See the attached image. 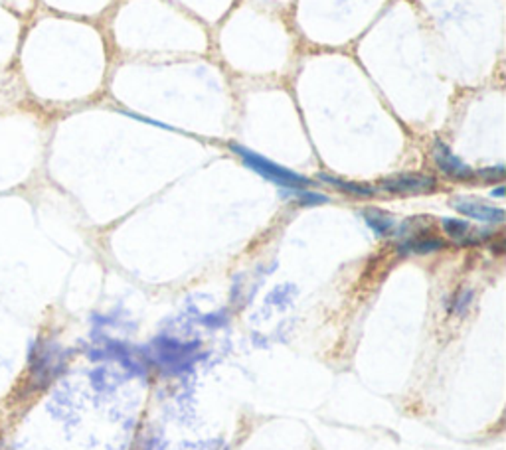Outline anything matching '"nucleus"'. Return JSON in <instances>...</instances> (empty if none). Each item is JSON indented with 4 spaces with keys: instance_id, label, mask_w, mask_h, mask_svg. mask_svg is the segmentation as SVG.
Returning <instances> with one entry per match:
<instances>
[{
    "instance_id": "7",
    "label": "nucleus",
    "mask_w": 506,
    "mask_h": 450,
    "mask_svg": "<svg viewBox=\"0 0 506 450\" xmlns=\"http://www.w3.org/2000/svg\"><path fill=\"white\" fill-rule=\"evenodd\" d=\"M364 221L368 223V228L378 235V238H388V235L396 233V220L388 216L386 212L376 208H366L362 212Z\"/></svg>"
},
{
    "instance_id": "9",
    "label": "nucleus",
    "mask_w": 506,
    "mask_h": 450,
    "mask_svg": "<svg viewBox=\"0 0 506 450\" xmlns=\"http://www.w3.org/2000/svg\"><path fill=\"white\" fill-rule=\"evenodd\" d=\"M441 225H443V230H445V233L449 235V238H453L455 241H459L463 245H473V243L479 241L477 233L473 231V228L467 221L455 220V218H443Z\"/></svg>"
},
{
    "instance_id": "8",
    "label": "nucleus",
    "mask_w": 506,
    "mask_h": 450,
    "mask_svg": "<svg viewBox=\"0 0 506 450\" xmlns=\"http://www.w3.org/2000/svg\"><path fill=\"white\" fill-rule=\"evenodd\" d=\"M319 180L330 184V186H335L337 190L344 192V194H350V196H357V198H370L376 194V188L368 186V184H358V182H348V180H342L337 176H330V174H319Z\"/></svg>"
},
{
    "instance_id": "5",
    "label": "nucleus",
    "mask_w": 506,
    "mask_h": 450,
    "mask_svg": "<svg viewBox=\"0 0 506 450\" xmlns=\"http://www.w3.org/2000/svg\"><path fill=\"white\" fill-rule=\"evenodd\" d=\"M433 160H435V166H438L445 174V176H449L453 180H471V178H474V170H471L467 165H465V162L459 157H455L451 148L441 140H435Z\"/></svg>"
},
{
    "instance_id": "2",
    "label": "nucleus",
    "mask_w": 506,
    "mask_h": 450,
    "mask_svg": "<svg viewBox=\"0 0 506 450\" xmlns=\"http://www.w3.org/2000/svg\"><path fill=\"white\" fill-rule=\"evenodd\" d=\"M64 354L56 344L36 342L28 356V385L30 390H44L64 367Z\"/></svg>"
},
{
    "instance_id": "6",
    "label": "nucleus",
    "mask_w": 506,
    "mask_h": 450,
    "mask_svg": "<svg viewBox=\"0 0 506 450\" xmlns=\"http://www.w3.org/2000/svg\"><path fill=\"white\" fill-rule=\"evenodd\" d=\"M451 206L457 210L463 216H467L471 220H477L483 223H502L506 213L501 208H494L491 203H484L483 200L477 198H455L451 200Z\"/></svg>"
},
{
    "instance_id": "14",
    "label": "nucleus",
    "mask_w": 506,
    "mask_h": 450,
    "mask_svg": "<svg viewBox=\"0 0 506 450\" xmlns=\"http://www.w3.org/2000/svg\"><path fill=\"white\" fill-rule=\"evenodd\" d=\"M492 196L494 198H502L504 196V186H499L497 190H492Z\"/></svg>"
},
{
    "instance_id": "10",
    "label": "nucleus",
    "mask_w": 506,
    "mask_h": 450,
    "mask_svg": "<svg viewBox=\"0 0 506 450\" xmlns=\"http://www.w3.org/2000/svg\"><path fill=\"white\" fill-rule=\"evenodd\" d=\"M445 248V241L438 238H410L408 241L400 243L398 251L402 255H428L441 251Z\"/></svg>"
},
{
    "instance_id": "13",
    "label": "nucleus",
    "mask_w": 506,
    "mask_h": 450,
    "mask_svg": "<svg viewBox=\"0 0 506 450\" xmlns=\"http://www.w3.org/2000/svg\"><path fill=\"white\" fill-rule=\"evenodd\" d=\"M477 174H479V176H481L483 180H487V182H499V180H502V178H504L506 170H504V166H494V168H484V170H479Z\"/></svg>"
},
{
    "instance_id": "4",
    "label": "nucleus",
    "mask_w": 506,
    "mask_h": 450,
    "mask_svg": "<svg viewBox=\"0 0 506 450\" xmlns=\"http://www.w3.org/2000/svg\"><path fill=\"white\" fill-rule=\"evenodd\" d=\"M438 182L428 174H398L380 182V190L390 194H428L433 192Z\"/></svg>"
},
{
    "instance_id": "3",
    "label": "nucleus",
    "mask_w": 506,
    "mask_h": 450,
    "mask_svg": "<svg viewBox=\"0 0 506 450\" xmlns=\"http://www.w3.org/2000/svg\"><path fill=\"white\" fill-rule=\"evenodd\" d=\"M153 347L157 364L168 374H182L185 370H190L192 364L198 360V344H182L178 340H170V338H157Z\"/></svg>"
},
{
    "instance_id": "11",
    "label": "nucleus",
    "mask_w": 506,
    "mask_h": 450,
    "mask_svg": "<svg viewBox=\"0 0 506 450\" xmlns=\"http://www.w3.org/2000/svg\"><path fill=\"white\" fill-rule=\"evenodd\" d=\"M283 196L289 198V200H295L299 206H321V203H329V198L325 194H317V192H309V190H289V192H283Z\"/></svg>"
},
{
    "instance_id": "1",
    "label": "nucleus",
    "mask_w": 506,
    "mask_h": 450,
    "mask_svg": "<svg viewBox=\"0 0 506 450\" xmlns=\"http://www.w3.org/2000/svg\"><path fill=\"white\" fill-rule=\"evenodd\" d=\"M230 148H231V152H236V155L241 158V162H244V165L249 170L258 172L259 176L267 178L269 182L277 184V186H281V188H285V190L309 188L311 184H312L309 178L301 176V174L293 172V170H289L285 166H279V165H276V162H271L269 158L258 155V152H253V150H249L246 147L236 145V142H231Z\"/></svg>"
},
{
    "instance_id": "12",
    "label": "nucleus",
    "mask_w": 506,
    "mask_h": 450,
    "mask_svg": "<svg viewBox=\"0 0 506 450\" xmlns=\"http://www.w3.org/2000/svg\"><path fill=\"white\" fill-rule=\"evenodd\" d=\"M471 301H473V292H471V291H463V292H459L457 296H455V302H453V306H451L453 312H455V314H463V312H467Z\"/></svg>"
}]
</instances>
